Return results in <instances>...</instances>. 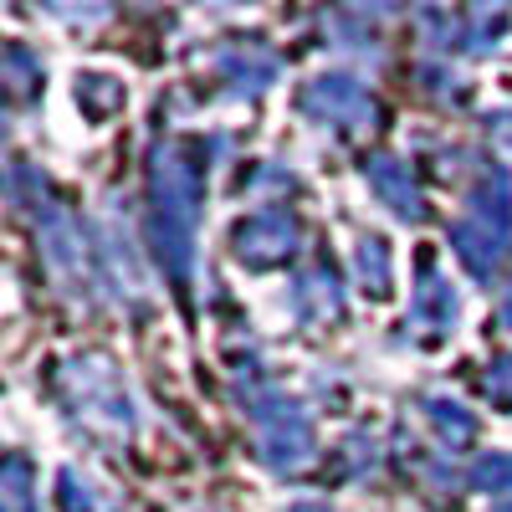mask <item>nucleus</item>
<instances>
[{
    "mask_svg": "<svg viewBox=\"0 0 512 512\" xmlns=\"http://www.w3.org/2000/svg\"><path fill=\"white\" fill-rule=\"evenodd\" d=\"M482 390H487V400H492L502 415H512V354H497V359L487 364Z\"/></svg>",
    "mask_w": 512,
    "mask_h": 512,
    "instance_id": "obj_20",
    "label": "nucleus"
},
{
    "mask_svg": "<svg viewBox=\"0 0 512 512\" xmlns=\"http://www.w3.org/2000/svg\"><path fill=\"white\" fill-rule=\"evenodd\" d=\"M77 103L88 108L93 118H108L118 103H123V88L113 77H98V72H88V77H77Z\"/></svg>",
    "mask_w": 512,
    "mask_h": 512,
    "instance_id": "obj_18",
    "label": "nucleus"
},
{
    "mask_svg": "<svg viewBox=\"0 0 512 512\" xmlns=\"http://www.w3.org/2000/svg\"><path fill=\"white\" fill-rule=\"evenodd\" d=\"M0 82H6V98L11 103H31L36 88H41V62L21 47V41H11L6 57H0Z\"/></svg>",
    "mask_w": 512,
    "mask_h": 512,
    "instance_id": "obj_13",
    "label": "nucleus"
},
{
    "mask_svg": "<svg viewBox=\"0 0 512 512\" xmlns=\"http://www.w3.org/2000/svg\"><path fill=\"white\" fill-rule=\"evenodd\" d=\"M364 180H369V190L379 195V205L390 210L395 221H425V200H420V185H415V175H410V164L405 159H395V154H369L364 159Z\"/></svg>",
    "mask_w": 512,
    "mask_h": 512,
    "instance_id": "obj_8",
    "label": "nucleus"
},
{
    "mask_svg": "<svg viewBox=\"0 0 512 512\" xmlns=\"http://www.w3.org/2000/svg\"><path fill=\"white\" fill-rule=\"evenodd\" d=\"M472 487L492 497H512V451H487L472 466Z\"/></svg>",
    "mask_w": 512,
    "mask_h": 512,
    "instance_id": "obj_17",
    "label": "nucleus"
},
{
    "mask_svg": "<svg viewBox=\"0 0 512 512\" xmlns=\"http://www.w3.org/2000/svg\"><path fill=\"white\" fill-rule=\"evenodd\" d=\"M292 313L303 323H318V318H338L344 313V292H338L333 272L328 267H313L308 277H297L292 287Z\"/></svg>",
    "mask_w": 512,
    "mask_h": 512,
    "instance_id": "obj_11",
    "label": "nucleus"
},
{
    "mask_svg": "<svg viewBox=\"0 0 512 512\" xmlns=\"http://www.w3.org/2000/svg\"><path fill=\"white\" fill-rule=\"evenodd\" d=\"M241 405H246V420L256 431V451H262V461L272 466V472H303V466L313 461V420H308V410L292 395H282L262 374H246Z\"/></svg>",
    "mask_w": 512,
    "mask_h": 512,
    "instance_id": "obj_2",
    "label": "nucleus"
},
{
    "mask_svg": "<svg viewBox=\"0 0 512 512\" xmlns=\"http://www.w3.org/2000/svg\"><path fill=\"white\" fill-rule=\"evenodd\" d=\"M492 512H512V507H492Z\"/></svg>",
    "mask_w": 512,
    "mask_h": 512,
    "instance_id": "obj_25",
    "label": "nucleus"
},
{
    "mask_svg": "<svg viewBox=\"0 0 512 512\" xmlns=\"http://www.w3.org/2000/svg\"><path fill=\"white\" fill-rule=\"evenodd\" d=\"M456 313H461L456 287H451L431 262H425L420 287H415V303H410V323H415V328H425L431 338H441V333H451V328H456Z\"/></svg>",
    "mask_w": 512,
    "mask_h": 512,
    "instance_id": "obj_10",
    "label": "nucleus"
},
{
    "mask_svg": "<svg viewBox=\"0 0 512 512\" xmlns=\"http://www.w3.org/2000/svg\"><path fill=\"white\" fill-rule=\"evenodd\" d=\"M297 241H303L297 216H292V210H282V205L256 210V216H246V221L231 226V251H236V262H246L251 272H267V267L292 262Z\"/></svg>",
    "mask_w": 512,
    "mask_h": 512,
    "instance_id": "obj_6",
    "label": "nucleus"
},
{
    "mask_svg": "<svg viewBox=\"0 0 512 512\" xmlns=\"http://www.w3.org/2000/svg\"><path fill=\"white\" fill-rule=\"evenodd\" d=\"M502 323L512 328V282H507V292H502Z\"/></svg>",
    "mask_w": 512,
    "mask_h": 512,
    "instance_id": "obj_23",
    "label": "nucleus"
},
{
    "mask_svg": "<svg viewBox=\"0 0 512 512\" xmlns=\"http://www.w3.org/2000/svg\"><path fill=\"white\" fill-rule=\"evenodd\" d=\"M297 108H303L313 123H323V128H364V123H374V98H369L364 82L349 77V72L313 77L303 88V98H297Z\"/></svg>",
    "mask_w": 512,
    "mask_h": 512,
    "instance_id": "obj_7",
    "label": "nucleus"
},
{
    "mask_svg": "<svg viewBox=\"0 0 512 512\" xmlns=\"http://www.w3.org/2000/svg\"><path fill=\"white\" fill-rule=\"evenodd\" d=\"M36 236H41V251H47L52 272L72 287V292H88V277H93V262H88V241H82V226L72 221V210L57 205L47 190L36 195Z\"/></svg>",
    "mask_w": 512,
    "mask_h": 512,
    "instance_id": "obj_5",
    "label": "nucleus"
},
{
    "mask_svg": "<svg viewBox=\"0 0 512 512\" xmlns=\"http://www.w3.org/2000/svg\"><path fill=\"white\" fill-rule=\"evenodd\" d=\"M507 241H512V175L507 169H487L451 226V251L477 282H487L502 262Z\"/></svg>",
    "mask_w": 512,
    "mask_h": 512,
    "instance_id": "obj_3",
    "label": "nucleus"
},
{
    "mask_svg": "<svg viewBox=\"0 0 512 512\" xmlns=\"http://www.w3.org/2000/svg\"><path fill=\"white\" fill-rule=\"evenodd\" d=\"M0 512H36V497H31V461L16 451L6 461V482H0Z\"/></svg>",
    "mask_w": 512,
    "mask_h": 512,
    "instance_id": "obj_16",
    "label": "nucleus"
},
{
    "mask_svg": "<svg viewBox=\"0 0 512 512\" xmlns=\"http://www.w3.org/2000/svg\"><path fill=\"white\" fill-rule=\"evenodd\" d=\"M57 507L62 512H98V492L93 482L77 472V466H62L57 472Z\"/></svg>",
    "mask_w": 512,
    "mask_h": 512,
    "instance_id": "obj_19",
    "label": "nucleus"
},
{
    "mask_svg": "<svg viewBox=\"0 0 512 512\" xmlns=\"http://www.w3.org/2000/svg\"><path fill=\"white\" fill-rule=\"evenodd\" d=\"M292 512H333V507H328V502H297Z\"/></svg>",
    "mask_w": 512,
    "mask_h": 512,
    "instance_id": "obj_24",
    "label": "nucleus"
},
{
    "mask_svg": "<svg viewBox=\"0 0 512 512\" xmlns=\"http://www.w3.org/2000/svg\"><path fill=\"white\" fill-rule=\"evenodd\" d=\"M364 466H374V441L369 436H349L344 441V472H364Z\"/></svg>",
    "mask_w": 512,
    "mask_h": 512,
    "instance_id": "obj_21",
    "label": "nucleus"
},
{
    "mask_svg": "<svg viewBox=\"0 0 512 512\" xmlns=\"http://www.w3.org/2000/svg\"><path fill=\"white\" fill-rule=\"evenodd\" d=\"M62 384H67L72 410L88 420V425H98V431H108V436H134V425H139L134 395H128L123 374H118L103 354L72 359V364L62 369Z\"/></svg>",
    "mask_w": 512,
    "mask_h": 512,
    "instance_id": "obj_4",
    "label": "nucleus"
},
{
    "mask_svg": "<svg viewBox=\"0 0 512 512\" xmlns=\"http://www.w3.org/2000/svg\"><path fill=\"white\" fill-rule=\"evenodd\" d=\"M103 262H108V277L113 282H123V292L128 297H139V287H144V277H139V267H134V251H128V241H123V231H118V221H108V231H103Z\"/></svg>",
    "mask_w": 512,
    "mask_h": 512,
    "instance_id": "obj_15",
    "label": "nucleus"
},
{
    "mask_svg": "<svg viewBox=\"0 0 512 512\" xmlns=\"http://www.w3.org/2000/svg\"><path fill=\"white\" fill-rule=\"evenodd\" d=\"M216 72H221L231 98H256L277 82V57H272V47H262V41H236V47H226L216 57Z\"/></svg>",
    "mask_w": 512,
    "mask_h": 512,
    "instance_id": "obj_9",
    "label": "nucleus"
},
{
    "mask_svg": "<svg viewBox=\"0 0 512 512\" xmlns=\"http://www.w3.org/2000/svg\"><path fill=\"white\" fill-rule=\"evenodd\" d=\"M487 123H492V139L512 149V108H497V113H492Z\"/></svg>",
    "mask_w": 512,
    "mask_h": 512,
    "instance_id": "obj_22",
    "label": "nucleus"
},
{
    "mask_svg": "<svg viewBox=\"0 0 512 512\" xmlns=\"http://www.w3.org/2000/svg\"><path fill=\"white\" fill-rule=\"evenodd\" d=\"M200 149L190 139H169L149 159V236L159 267L180 287L195 272V241H200Z\"/></svg>",
    "mask_w": 512,
    "mask_h": 512,
    "instance_id": "obj_1",
    "label": "nucleus"
},
{
    "mask_svg": "<svg viewBox=\"0 0 512 512\" xmlns=\"http://www.w3.org/2000/svg\"><path fill=\"white\" fill-rule=\"evenodd\" d=\"M354 272H359V282L374 297L390 292V282H395V272H390V241H384V236H364L354 246Z\"/></svg>",
    "mask_w": 512,
    "mask_h": 512,
    "instance_id": "obj_14",
    "label": "nucleus"
},
{
    "mask_svg": "<svg viewBox=\"0 0 512 512\" xmlns=\"http://www.w3.org/2000/svg\"><path fill=\"white\" fill-rule=\"evenodd\" d=\"M420 410H425V420H431V431L441 436V446L461 451V446H472V441H477V415L466 410V405L431 395V400H420Z\"/></svg>",
    "mask_w": 512,
    "mask_h": 512,
    "instance_id": "obj_12",
    "label": "nucleus"
}]
</instances>
